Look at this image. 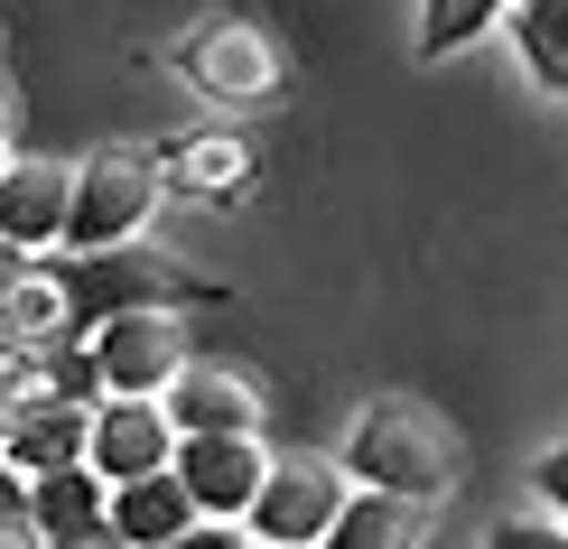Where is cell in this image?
I'll list each match as a JSON object with an SVG mask.
<instances>
[{
  "label": "cell",
  "instance_id": "d6986e66",
  "mask_svg": "<svg viewBox=\"0 0 568 549\" xmlns=\"http://www.w3.org/2000/svg\"><path fill=\"white\" fill-rule=\"evenodd\" d=\"M29 400H47V345L0 336V410H29Z\"/></svg>",
  "mask_w": 568,
  "mask_h": 549
},
{
  "label": "cell",
  "instance_id": "9c48e42d",
  "mask_svg": "<svg viewBox=\"0 0 568 549\" xmlns=\"http://www.w3.org/2000/svg\"><path fill=\"white\" fill-rule=\"evenodd\" d=\"M159 410H169L178 438H196V428H262V392H252V373L186 354V364L159 382Z\"/></svg>",
  "mask_w": 568,
  "mask_h": 549
},
{
  "label": "cell",
  "instance_id": "e0dca14e",
  "mask_svg": "<svg viewBox=\"0 0 568 549\" xmlns=\"http://www.w3.org/2000/svg\"><path fill=\"white\" fill-rule=\"evenodd\" d=\"M513 38H523V65L540 93H568V0H504Z\"/></svg>",
  "mask_w": 568,
  "mask_h": 549
},
{
  "label": "cell",
  "instance_id": "5b68a950",
  "mask_svg": "<svg viewBox=\"0 0 568 549\" xmlns=\"http://www.w3.org/2000/svg\"><path fill=\"white\" fill-rule=\"evenodd\" d=\"M336 504H345V466L336 457H271L262 485H252V504H243V531L262 549H317Z\"/></svg>",
  "mask_w": 568,
  "mask_h": 549
},
{
  "label": "cell",
  "instance_id": "4316f807",
  "mask_svg": "<svg viewBox=\"0 0 568 549\" xmlns=\"http://www.w3.org/2000/svg\"><path fill=\"white\" fill-rule=\"evenodd\" d=\"M252 549H262V540H252Z\"/></svg>",
  "mask_w": 568,
  "mask_h": 549
},
{
  "label": "cell",
  "instance_id": "8fae6325",
  "mask_svg": "<svg viewBox=\"0 0 568 549\" xmlns=\"http://www.w3.org/2000/svg\"><path fill=\"white\" fill-rule=\"evenodd\" d=\"M103 504H112V485H103L84 457L29 475V512H38V540H47V549H112Z\"/></svg>",
  "mask_w": 568,
  "mask_h": 549
},
{
  "label": "cell",
  "instance_id": "2e32d148",
  "mask_svg": "<svg viewBox=\"0 0 568 549\" xmlns=\"http://www.w3.org/2000/svg\"><path fill=\"white\" fill-rule=\"evenodd\" d=\"M0 336L10 345H84L75 336V317H65V298H57V279H47V261L29 252V271L10 279V298H0Z\"/></svg>",
  "mask_w": 568,
  "mask_h": 549
},
{
  "label": "cell",
  "instance_id": "5bb4252c",
  "mask_svg": "<svg viewBox=\"0 0 568 549\" xmlns=\"http://www.w3.org/2000/svg\"><path fill=\"white\" fill-rule=\"evenodd\" d=\"M196 521V504H186V485L169 466H150V475H131V485H112V504H103V531L112 549H159L169 531H186Z\"/></svg>",
  "mask_w": 568,
  "mask_h": 549
},
{
  "label": "cell",
  "instance_id": "4fadbf2b",
  "mask_svg": "<svg viewBox=\"0 0 568 549\" xmlns=\"http://www.w3.org/2000/svg\"><path fill=\"white\" fill-rule=\"evenodd\" d=\"M65 177L75 169H47V159H10L0 169V243L47 252L65 233Z\"/></svg>",
  "mask_w": 568,
  "mask_h": 549
},
{
  "label": "cell",
  "instance_id": "ffe728a7",
  "mask_svg": "<svg viewBox=\"0 0 568 549\" xmlns=\"http://www.w3.org/2000/svg\"><path fill=\"white\" fill-rule=\"evenodd\" d=\"M47 400H75V410L103 400V373H93L84 345H47Z\"/></svg>",
  "mask_w": 568,
  "mask_h": 549
},
{
  "label": "cell",
  "instance_id": "277c9868",
  "mask_svg": "<svg viewBox=\"0 0 568 549\" xmlns=\"http://www.w3.org/2000/svg\"><path fill=\"white\" fill-rule=\"evenodd\" d=\"M169 65L205 93V103H233V112H262L280 93V75H290L280 47H271V29H252V19H205L196 38L169 47Z\"/></svg>",
  "mask_w": 568,
  "mask_h": 549
},
{
  "label": "cell",
  "instance_id": "603a6c76",
  "mask_svg": "<svg viewBox=\"0 0 568 549\" xmlns=\"http://www.w3.org/2000/svg\"><path fill=\"white\" fill-rule=\"evenodd\" d=\"M19 271H29V252H19V243H0V298H10V279Z\"/></svg>",
  "mask_w": 568,
  "mask_h": 549
},
{
  "label": "cell",
  "instance_id": "d4e9b609",
  "mask_svg": "<svg viewBox=\"0 0 568 549\" xmlns=\"http://www.w3.org/2000/svg\"><path fill=\"white\" fill-rule=\"evenodd\" d=\"M0 169H10V140H0Z\"/></svg>",
  "mask_w": 568,
  "mask_h": 549
},
{
  "label": "cell",
  "instance_id": "ba28073f",
  "mask_svg": "<svg viewBox=\"0 0 568 549\" xmlns=\"http://www.w3.org/2000/svg\"><path fill=\"white\" fill-rule=\"evenodd\" d=\"M169 447H178V428L159 400H122V392H103L84 410V466L103 475V485H131V475H150V466H169Z\"/></svg>",
  "mask_w": 568,
  "mask_h": 549
},
{
  "label": "cell",
  "instance_id": "7402d4cb",
  "mask_svg": "<svg viewBox=\"0 0 568 549\" xmlns=\"http://www.w3.org/2000/svg\"><path fill=\"white\" fill-rule=\"evenodd\" d=\"M485 549H568V531H559V521H504Z\"/></svg>",
  "mask_w": 568,
  "mask_h": 549
},
{
  "label": "cell",
  "instance_id": "cb8c5ba5",
  "mask_svg": "<svg viewBox=\"0 0 568 549\" xmlns=\"http://www.w3.org/2000/svg\"><path fill=\"white\" fill-rule=\"evenodd\" d=\"M0 140H10V103H0Z\"/></svg>",
  "mask_w": 568,
  "mask_h": 549
},
{
  "label": "cell",
  "instance_id": "3957f363",
  "mask_svg": "<svg viewBox=\"0 0 568 549\" xmlns=\"http://www.w3.org/2000/svg\"><path fill=\"white\" fill-rule=\"evenodd\" d=\"M159 169H150V150H93L75 177H65V233L57 243L65 252H103V243H140L150 233V214H159Z\"/></svg>",
  "mask_w": 568,
  "mask_h": 549
},
{
  "label": "cell",
  "instance_id": "ac0fdd59",
  "mask_svg": "<svg viewBox=\"0 0 568 549\" xmlns=\"http://www.w3.org/2000/svg\"><path fill=\"white\" fill-rule=\"evenodd\" d=\"M504 19V0H429L419 10V57H457L466 38H485Z\"/></svg>",
  "mask_w": 568,
  "mask_h": 549
},
{
  "label": "cell",
  "instance_id": "8992f818",
  "mask_svg": "<svg viewBox=\"0 0 568 549\" xmlns=\"http://www.w3.org/2000/svg\"><path fill=\"white\" fill-rule=\"evenodd\" d=\"M84 354H93V373H103V392L159 400V382L186 364V326H178V307H131V317H103V326H93Z\"/></svg>",
  "mask_w": 568,
  "mask_h": 549
},
{
  "label": "cell",
  "instance_id": "9a60e30c",
  "mask_svg": "<svg viewBox=\"0 0 568 549\" xmlns=\"http://www.w3.org/2000/svg\"><path fill=\"white\" fill-rule=\"evenodd\" d=\"M75 457H84V410L75 400H29L0 428V466L10 475H47V466H75Z\"/></svg>",
  "mask_w": 568,
  "mask_h": 549
},
{
  "label": "cell",
  "instance_id": "7c38bea8",
  "mask_svg": "<svg viewBox=\"0 0 568 549\" xmlns=\"http://www.w3.org/2000/svg\"><path fill=\"white\" fill-rule=\"evenodd\" d=\"M429 531H438V504H410V494L364 485V494L336 504V521L317 531V549H429Z\"/></svg>",
  "mask_w": 568,
  "mask_h": 549
},
{
  "label": "cell",
  "instance_id": "30bf717a",
  "mask_svg": "<svg viewBox=\"0 0 568 549\" xmlns=\"http://www.w3.org/2000/svg\"><path fill=\"white\" fill-rule=\"evenodd\" d=\"M150 169H159V186H178V196H196V205H243L252 140L243 131H186L169 150H150Z\"/></svg>",
  "mask_w": 568,
  "mask_h": 549
},
{
  "label": "cell",
  "instance_id": "52a82bcc",
  "mask_svg": "<svg viewBox=\"0 0 568 549\" xmlns=\"http://www.w3.org/2000/svg\"><path fill=\"white\" fill-rule=\"evenodd\" d=\"M262 466H271L262 428H196V438L169 447V475L186 485V504H196L205 521H243L252 485H262Z\"/></svg>",
  "mask_w": 568,
  "mask_h": 549
},
{
  "label": "cell",
  "instance_id": "6da1fadb",
  "mask_svg": "<svg viewBox=\"0 0 568 549\" xmlns=\"http://www.w3.org/2000/svg\"><path fill=\"white\" fill-rule=\"evenodd\" d=\"M47 279H57L65 317H75V336H93L103 317H131V307H215L224 289L215 279H196L186 261L150 252V243H103V252H38Z\"/></svg>",
  "mask_w": 568,
  "mask_h": 549
},
{
  "label": "cell",
  "instance_id": "7a4b0ae2",
  "mask_svg": "<svg viewBox=\"0 0 568 549\" xmlns=\"http://www.w3.org/2000/svg\"><path fill=\"white\" fill-rule=\"evenodd\" d=\"M345 475H364L383 494H410V504H447L466 475V447L429 400H373L345 438Z\"/></svg>",
  "mask_w": 568,
  "mask_h": 549
},
{
  "label": "cell",
  "instance_id": "484cf974",
  "mask_svg": "<svg viewBox=\"0 0 568 549\" xmlns=\"http://www.w3.org/2000/svg\"><path fill=\"white\" fill-rule=\"evenodd\" d=\"M0 428H10V410H0Z\"/></svg>",
  "mask_w": 568,
  "mask_h": 549
},
{
  "label": "cell",
  "instance_id": "44dd1931",
  "mask_svg": "<svg viewBox=\"0 0 568 549\" xmlns=\"http://www.w3.org/2000/svg\"><path fill=\"white\" fill-rule=\"evenodd\" d=\"M159 549H252V531H243V521H186V531H169V540H159Z\"/></svg>",
  "mask_w": 568,
  "mask_h": 549
}]
</instances>
